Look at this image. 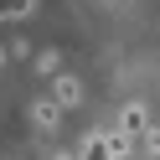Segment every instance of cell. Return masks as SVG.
Segmentation results:
<instances>
[{"label":"cell","instance_id":"cell-2","mask_svg":"<svg viewBox=\"0 0 160 160\" xmlns=\"http://www.w3.org/2000/svg\"><path fill=\"white\" fill-rule=\"evenodd\" d=\"M52 103H57V108L83 103V83H78L72 72H57V78H52Z\"/></svg>","mask_w":160,"mask_h":160},{"label":"cell","instance_id":"cell-7","mask_svg":"<svg viewBox=\"0 0 160 160\" xmlns=\"http://www.w3.org/2000/svg\"><path fill=\"white\" fill-rule=\"evenodd\" d=\"M0 67H5V47H0Z\"/></svg>","mask_w":160,"mask_h":160},{"label":"cell","instance_id":"cell-6","mask_svg":"<svg viewBox=\"0 0 160 160\" xmlns=\"http://www.w3.org/2000/svg\"><path fill=\"white\" fill-rule=\"evenodd\" d=\"M145 150H150V155H160V129H155V124L145 129Z\"/></svg>","mask_w":160,"mask_h":160},{"label":"cell","instance_id":"cell-5","mask_svg":"<svg viewBox=\"0 0 160 160\" xmlns=\"http://www.w3.org/2000/svg\"><path fill=\"white\" fill-rule=\"evenodd\" d=\"M83 160H114L103 150V134H88V145H83Z\"/></svg>","mask_w":160,"mask_h":160},{"label":"cell","instance_id":"cell-3","mask_svg":"<svg viewBox=\"0 0 160 160\" xmlns=\"http://www.w3.org/2000/svg\"><path fill=\"white\" fill-rule=\"evenodd\" d=\"M31 114H36V129H42V134H57V124H62V108H57L52 98H42Z\"/></svg>","mask_w":160,"mask_h":160},{"label":"cell","instance_id":"cell-4","mask_svg":"<svg viewBox=\"0 0 160 160\" xmlns=\"http://www.w3.org/2000/svg\"><path fill=\"white\" fill-rule=\"evenodd\" d=\"M36 11V0H0V21H21Z\"/></svg>","mask_w":160,"mask_h":160},{"label":"cell","instance_id":"cell-1","mask_svg":"<svg viewBox=\"0 0 160 160\" xmlns=\"http://www.w3.org/2000/svg\"><path fill=\"white\" fill-rule=\"evenodd\" d=\"M145 129H150V114H145V103H129L124 114H119V129H114V134H119V139H129V145H134V139L145 134Z\"/></svg>","mask_w":160,"mask_h":160}]
</instances>
